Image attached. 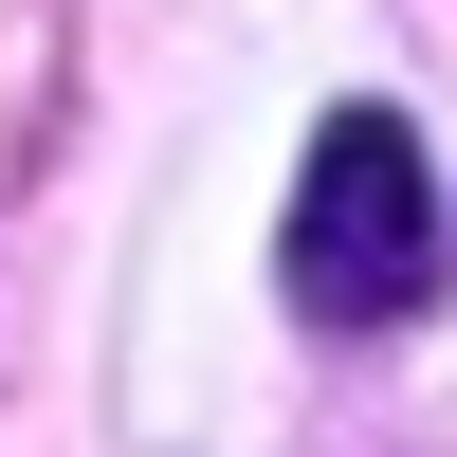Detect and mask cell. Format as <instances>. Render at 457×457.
Segmentation results:
<instances>
[{"mask_svg":"<svg viewBox=\"0 0 457 457\" xmlns=\"http://www.w3.org/2000/svg\"><path fill=\"white\" fill-rule=\"evenodd\" d=\"M275 275L312 329H385L439 293V165L403 110H329L312 165H293V220H275Z\"/></svg>","mask_w":457,"mask_h":457,"instance_id":"6da1fadb","label":"cell"}]
</instances>
